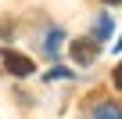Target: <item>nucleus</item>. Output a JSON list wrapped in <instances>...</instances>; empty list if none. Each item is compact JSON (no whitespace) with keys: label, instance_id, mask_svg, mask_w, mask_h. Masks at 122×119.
Segmentation results:
<instances>
[{"label":"nucleus","instance_id":"f257e3e1","mask_svg":"<svg viewBox=\"0 0 122 119\" xmlns=\"http://www.w3.org/2000/svg\"><path fill=\"white\" fill-rule=\"evenodd\" d=\"M4 69L11 72V76H18V79H25V76H32L36 72V65H32V58H25V54H18V51H11V47H4Z\"/></svg>","mask_w":122,"mask_h":119},{"label":"nucleus","instance_id":"f03ea898","mask_svg":"<svg viewBox=\"0 0 122 119\" xmlns=\"http://www.w3.org/2000/svg\"><path fill=\"white\" fill-rule=\"evenodd\" d=\"M68 51H72V58H76L79 65H90L93 58H97V51H101V47H97V40H93V36H83V40H72V43H68Z\"/></svg>","mask_w":122,"mask_h":119},{"label":"nucleus","instance_id":"7ed1b4c3","mask_svg":"<svg viewBox=\"0 0 122 119\" xmlns=\"http://www.w3.org/2000/svg\"><path fill=\"white\" fill-rule=\"evenodd\" d=\"M93 119H122V108H118L115 101H101V105L93 108Z\"/></svg>","mask_w":122,"mask_h":119},{"label":"nucleus","instance_id":"20e7f679","mask_svg":"<svg viewBox=\"0 0 122 119\" xmlns=\"http://www.w3.org/2000/svg\"><path fill=\"white\" fill-rule=\"evenodd\" d=\"M93 36H97V40L111 36V18H97V25H93Z\"/></svg>","mask_w":122,"mask_h":119},{"label":"nucleus","instance_id":"39448f33","mask_svg":"<svg viewBox=\"0 0 122 119\" xmlns=\"http://www.w3.org/2000/svg\"><path fill=\"white\" fill-rule=\"evenodd\" d=\"M111 83H115V87H118V90H122V62H118V65H115V76H111Z\"/></svg>","mask_w":122,"mask_h":119},{"label":"nucleus","instance_id":"423d86ee","mask_svg":"<svg viewBox=\"0 0 122 119\" xmlns=\"http://www.w3.org/2000/svg\"><path fill=\"white\" fill-rule=\"evenodd\" d=\"M104 4H122V0H104Z\"/></svg>","mask_w":122,"mask_h":119}]
</instances>
